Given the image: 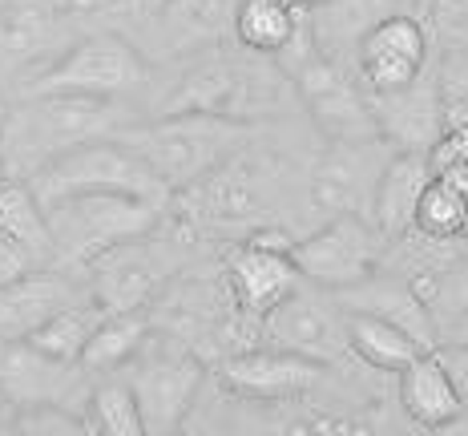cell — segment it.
Segmentation results:
<instances>
[{"label":"cell","instance_id":"obj_41","mask_svg":"<svg viewBox=\"0 0 468 436\" xmlns=\"http://www.w3.org/2000/svg\"><path fill=\"white\" fill-rule=\"evenodd\" d=\"M0 5H5V0H0Z\"/></svg>","mask_w":468,"mask_h":436},{"label":"cell","instance_id":"obj_17","mask_svg":"<svg viewBox=\"0 0 468 436\" xmlns=\"http://www.w3.org/2000/svg\"><path fill=\"white\" fill-rule=\"evenodd\" d=\"M376 110V125L396 150H436V142L448 133L444 97H441V69H428L412 85L396 93H367Z\"/></svg>","mask_w":468,"mask_h":436},{"label":"cell","instance_id":"obj_15","mask_svg":"<svg viewBox=\"0 0 468 436\" xmlns=\"http://www.w3.org/2000/svg\"><path fill=\"white\" fill-rule=\"evenodd\" d=\"M150 235L117 242L85 267L90 271V295L101 312H138V307H150V299L158 295L170 267H165L162 242H154Z\"/></svg>","mask_w":468,"mask_h":436},{"label":"cell","instance_id":"obj_14","mask_svg":"<svg viewBox=\"0 0 468 436\" xmlns=\"http://www.w3.org/2000/svg\"><path fill=\"white\" fill-rule=\"evenodd\" d=\"M428 28L408 13H388L359 41L356 73L367 93H396L428 69Z\"/></svg>","mask_w":468,"mask_h":436},{"label":"cell","instance_id":"obj_28","mask_svg":"<svg viewBox=\"0 0 468 436\" xmlns=\"http://www.w3.org/2000/svg\"><path fill=\"white\" fill-rule=\"evenodd\" d=\"M154 8L170 25L174 48H186L198 41H222L227 33H234L239 0H158V5H150V13Z\"/></svg>","mask_w":468,"mask_h":436},{"label":"cell","instance_id":"obj_30","mask_svg":"<svg viewBox=\"0 0 468 436\" xmlns=\"http://www.w3.org/2000/svg\"><path fill=\"white\" fill-rule=\"evenodd\" d=\"M416 230L432 239H464L468 230V194L456 186L452 178L436 174L428 182V190L420 194L416 207Z\"/></svg>","mask_w":468,"mask_h":436},{"label":"cell","instance_id":"obj_12","mask_svg":"<svg viewBox=\"0 0 468 436\" xmlns=\"http://www.w3.org/2000/svg\"><path fill=\"white\" fill-rule=\"evenodd\" d=\"M262 344L307 356L315 364H339L351 356L347 307L331 299V291L303 279V287L291 291L275 312L262 315Z\"/></svg>","mask_w":468,"mask_h":436},{"label":"cell","instance_id":"obj_24","mask_svg":"<svg viewBox=\"0 0 468 436\" xmlns=\"http://www.w3.org/2000/svg\"><path fill=\"white\" fill-rule=\"evenodd\" d=\"M347 332H351V356L364 367L384 376H399L416 356L432 352L416 335H408L404 327L388 324V319H379L372 312H351L347 307Z\"/></svg>","mask_w":468,"mask_h":436},{"label":"cell","instance_id":"obj_9","mask_svg":"<svg viewBox=\"0 0 468 436\" xmlns=\"http://www.w3.org/2000/svg\"><path fill=\"white\" fill-rule=\"evenodd\" d=\"M396 145L376 133V138H347V142H327V150L315 158L307 174V207L319 218L335 215H367L372 218V202L379 174L388 170Z\"/></svg>","mask_w":468,"mask_h":436},{"label":"cell","instance_id":"obj_3","mask_svg":"<svg viewBox=\"0 0 468 436\" xmlns=\"http://www.w3.org/2000/svg\"><path fill=\"white\" fill-rule=\"evenodd\" d=\"M122 138L150 162L170 194H182L239 154L250 142V125L214 113H158L150 125L122 130Z\"/></svg>","mask_w":468,"mask_h":436},{"label":"cell","instance_id":"obj_6","mask_svg":"<svg viewBox=\"0 0 468 436\" xmlns=\"http://www.w3.org/2000/svg\"><path fill=\"white\" fill-rule=\"evenodd\" d=\"M186 194V210L182 222L190 230H210V235H230V230H255L271 218L279 194V170L267 154H230L214 174L198 186L182 190Z\"/></svg>","mask_w":468,"mask_h":436},{"label":"cell","instance_id":"obj_7","mask_svg":"<svg viewBox=\"0 0 468 436\" xmlns=\"http://www.w3.org/2000/svg\"><path fill=\"white\" fill-rule=\"evenodd\" d=\"M125 367H130V388L138 396L145 432L154 436L178 432L186 424L194 400H198L202 380H207L198 352L182 344L178 335L162 332L145 339L142 352Z\"/></svg>","mask_w":468,"mask_h":436},{"label":"cell","instance_id":"obj_20","mask_svg":"<svg viewBox=\"0 0 468 436\" xmlns=\"http://www.w3.org/2000/svg\"><path fill=\"white\" fill-rule=\"evenodd\" d=\"M339 303L351 307V312H372L388 324L404 327L408 335H416L424 347H441V327H436L432 312L424 307V299L412 291L399 271H376L364 283L339 291Z\"/></svg>","mask_w":468,"mask_h":436},{"label":"cell","instance_id":"obj_33","mask_svg":"<svg viewBox=\"0 0 468 436\" xmlns=\"http://www.w3.org/2000/svg\"><path fill=\"white\" fill-rule=\"evenodd\" d=\"M13 429H21V432H90V420L85 416H73V412H65V409H57L53 400H37V404H28V409L13 420Z\"/></svg>","mask_w":468,"mask_h":436},{"label":"cell","instance_id":"obj_10","mask_svg":"<svg viewBox=\"0 0 468 436\" xmlns=\"http://www.w3.org/2000/svg\"><path fill=\"white\" fill-rule=\"evenodd\" d=\"M287 77L295 85L303 110L311 113V122L319 125V133L327 142L376 138L379 133L372 97H367L364 81H359L356 65H344L335 57H327L324 48H315Z\"/></svg>","mask_w":468,"mask_h":436},{"label":"cell","instance_id":"obj_26","mask_svg":"<svg viewBox=\"0 0 468 436\" xmlns=\"http://www.w3.org/2000/svg\"><path fill=\"white\" fill-rule=\"evenodd\" d=\"M311 8L279 5V0H239L234 8V41L259 57H279L307 25Z\"/></svg>","mask_w":468,"mask_h":436},{"label":"cell","instance_id":"obj_1","mask_svg":"<svg viewBox=\"0 0 468 436\" xmlns=\"http://www.w3.org/2000/svg\"><path fill=\"white\" fill-rule=\"evenodd\" d=\"M117 130V101L90 93H25L21 105L5 113L0 125V154L13 178H33L53 158L73 145Z\"/></svg>","mask_w":468,"mask_h":436},{"label":"cell","instance_id":"obj_8","mask_svg":"<svg viewBox=\"0 0 468 436\" xmlns=\"http://www.w3.org/2000/svg\"><path fill=\"white\" fill-rule=\"evenodd\" d=\"M150 77L142 48L117 33H93L65 48L48 69L25 85V93H90V97H130Z\"/></svg>","mask_w":468,"mask_h":436},{"label":"cell","instance_id":"obj_32","mask_svg":"<svg viewBox=\"0 0 468 436\" xmlns=\"http://www.w3.org/2000/svg\"><path fill=\"white\" fill-rule=\"evenodd\" d=\"M441 97H444L448 130L468 125V57L464 53H452L441 65Z\"/></svg>","mask_w":468,"mask_h":436},{"label":"cell","instance_id":"obj_35","mask_svg":"<svg viewBox=\"0 0 468 436\" xmlns=\"http://www.w3.org/2000/svg\"><path fill=\"white\" fill-rule=\"evenodd\" d=\"M441 356L452 372L456 388H461V400H464V412H468V344H441Z\"/></svg>","mask_w":468,"mask_h":436},{"label":"cell","instance_id":"obj_29","mask_svg":"<svg viewBox=\"0 0 468 436\" xmlns=\"http://www.w3.org/2000/svg\"><path fill=\"white\" fill-rule=\"evenodd\" d=\"M101 315L105 312L97 303H69V307H61V312H53L37 332H28L25 339L41 356H48V360L73 367V364H81L85 344H90V335H93V327H97Z\"/></svg>","mask_w":468,"mask_h":436},{"label":"cell","instance_id":"obj_2","mask_svg":"<svg viewBox=\"0 0 468 436\" xmlns=\"http://www.w3.org/2000/svg\"><path fill=\"white\" fill-rule=\"evenodd\" d=\"M287 81L291 77L275 57H259L247 48V57H214L194 65L158 113H214V118L250 125L282 110Z\"/></svg>","mask_w":468,"mask_h":436},{"label":"cell","instance_id":"obj_25","mask_svg":"<svg viewBox=\"0 0 468 436\" xmlns=\"http://www.w3.org/2000/svg\"><path fill=\"white\" fill-rule=\"evenodd\" d=\"M388 16V0H327L311 8V33L327 57L351 65L364 33Z\"/></svg>","mask_w":468,"mask_h":436},{"label":"cell","instance_id":"obj_37","mask_svg":"<svg viewBox=\"0 0 468 436\" xmlns=\"http://www.w3.org/2000/svg\"><path fill=\"white\" fill-rule=\"evenodd\" d=\"M441 344H468V303L456 312V319L441 332Z\"/></svg>","mask_w":468,"mask_h":436},{"label":"cell","instance_id":"obj_11","mask_svg":"<svg viewBox=\"0 0 468 436\" xmlns=\"http://www.w3.org/2000/svg\"><path fill=\"white\" fill-rule=\"evenodd\" d=\"M392 242L367 215H335L307 239L295 242V263L307 283L324 291H347L384 267Z\"/></svg>","mask_w":468,"mask_h":436},{"label":"cell","instance_id":"obj_36","mask_svg":"<svg viewBox=\"0 0 468 436\" xmlns=\"http://www.w3.org/2000/svg\"><path fill=\"white\" fill-rule=\"evenodd\" d=\"M117 0H61V8H65V16H97V13H105V8H113Z\"/></svg>","mask_w":468,"mask_h":436},{"label":"cell","instance_id":"obj_13","mask_svg":"<svg viewBox=\"0 0 468 436\" xmlns=\"http://www.w3.org/2000/svg\"><path fill=\"white\" fill-rule=\"evenodd\" d=\"M327 364H315L307 356L282 352V347H242L218 360V380L247 404H291L311 396L324 384Z\"/></svg>","mask_w":468,"mask_h":436},{"label":"cell","instance_id":"obj_16","mask_svg":"<svg viewBox=\"0 0 468 436\" xmlns=\"http://www.w3.org/2000/svg\"><path fill=\"white\" fill-rule=\"evenodd\" d=\"M222 275L234 295V307L242 315L259 319L267 312H275L291 291L303 287V271H299L291 250H275V247H259V242H234L222 259Z\"/></svg>","mask_w":468,"mask_h":436},{"label":"cell","instance_id":"obj_21","mask_svg":"<svg viewBox=\"0 0 468 436\" xmlns=\"http://www.w3.org/2000/svg\"><path fill=\"white\" fill-rule=\"evenodd\" d=\"M436 178L432 154L428 150H396L388 170L379 174L376 202H372V222L384 230V239L392 242L416 227V207L428 182Z\"/></svg>","mask_w":468,"mask_h":436},{"label":"cell","instance_id":"obj_5","mask_svg":"<svg viewBox=\"0 0 468 436\" xmlns=\"http://www.w3.org/2000/svg\"><path fill=\"white\" fill-rule=\"evenodd\" d=\"M158 202L130 198V194H73V198L48 202V230H53L57 267H90L97 255L125 239L150 235L162 218Z\"/></svg>","mask_w":468,"mask_h":436},{"label":"cell","instance_id":"obj_18","mask_svg":"<svg viewBox=\"0 0 468 436\" xmlns=\"http://www.w3.org/2000/svg\"><path fill=\"white\" fill-rule=\"evenodd\" d=\"M65 8L61 0H5L0 5V81L21 77L48 61L65 41Z\"/></svg>","mask_w":468,"mask_h":436},{"label":"cell","instance_id":"obj_34","mask_svg":"<svg viewBox=\"0 0 468 436\" xmlns=\"http://www.w3.org/2000/svg\"><path fill=\"white\" fill-rule=\"evenodd\" d=\"M33 271H41V267L33 263V255H28L25 247H16L13 239H5V235H0V287L16 283V279L33 275Z\"/></svg>","mask_w":468,"mask_h":436},{"label":"cell","instance_id":"obj_38","mask_svg":"<svg viewBox=\"0 0 468 436\" xmlns=\"http://www.w3.org/2000/svg\"><path fill=\"white\" fill-rule=\"evenodd\" d=\"M5 113H8V105H5V97H0V125H5Z\"/></svg>","mask_w":468,"mask_h":436},{"label":"cell","instance_id":"obj_31","mask_svg":"<svg viewBox=\"0 0 468 436\" xmlns=\"http://www.w3.org/2000/svg\"><path fill=\"white\" fill-rule=\"evenodd\" d=\"M90 429L110 432V436H145V420L138 409V396H133L130 380H105L93 388L90 400Z\"/></svg>","mask_w":468,"mask_h":436},{"label":"cell","instance_id":"obj_23","mask_svg":"<svg viewBox=\"0 0 468 436\" xmlns=\"http://www.w3.org/2000/svg\"><path fill=\"white\" fill-rule=\"evenodd\" d=\"M0 235L13 239L16 247H25L37 267H57L53 230H48L41 198H37L33 182H21L13 174L0 178Z\"/></svg>","mask_w":468,"mask_h":436},{"label":"cell","instance_id":"obj_27","mask_svg":"<svg viewBox=\"0 0 468 436\" xmlns=\"http://www.w3.org/2000/svg\"><path fill=\"white\" fill-rule=\"evenodd\" d=\"M150 327H154V319H150L145 307H138V312H105L101 319H97L90 344H85L81 367L93 372V376L125 367L133 356L142 352L145 339H150Z\"/></svg>","mask_w":468,"mask_h":436},{"label":"cell","instance_id":"obj_40","mask_svg":"<svg viewBox=\"0 0 468 436\" xmlns=\"http://www.w3.org/2000/svg\"><path fill=\"white\" fill-rule=\"evenodd\" d=\"M303 5H307V8H315V5H327V0H303Z\"/></svg>","mask_w":468,"mask_h":436},{"label":"cell","instance_id":"obj_4","mask_svg":"<svg viewBox=\"0 0 468 436\" xmlns=\"http://www.w3.org/2000/svg\"><path fill=\"white\" fill-rule=\"evenodd\" d=\"M28 182H33L41 207L73 198V194H130V198L158 202V207L170 202V186L150 170V162H145L122 133H117V138L105 133V138L73 145L69 154L53 158Z\"/></svg>","mask_w":468,"mask_h":436},{"label":"cell","instance_id":"obj_22","mask_svg":"<svg viewBox=\"0 0 468 436\" xmlns=\"http://www.w3.org/2000/svg\"><path fill=\"white\" fill-rule=\"evenodd\" d=\"M69 303H73L69 283L57 279L48 267L0 287V339H25L53 312H61V307H69Z\"/></svg>","mask_w":468,"mask_h":436},{"label":"cell","instance_id":"obj_39","mask_svg":"<svg viewBox=\"0 0 468 436\" xmlns=\"http://www.w3.org/2000/svg\"><path fill=\"white\" fill-rule=\"evenodd\" d=\"M0 178H8V170H5V154H0Z\"/></svg>","mask_w":468,"mask_h":436},{"label":"cell","instance_id":"obj_19","mask_svg":"<svg viewBox=\"0 0 468 436\" xmlns=\"http://www.w3.org/2000/svg\"><path fill=\"white\" fill-rule=\"evenodd\" d=\"M396 396H399V409L408 412V420L428 432H448L464 412L461 388H456L452 372H448L441 347L416 356V360L396 376Z\"/></svg>","mask_w":468,"mask_h":436}]
</instances>
